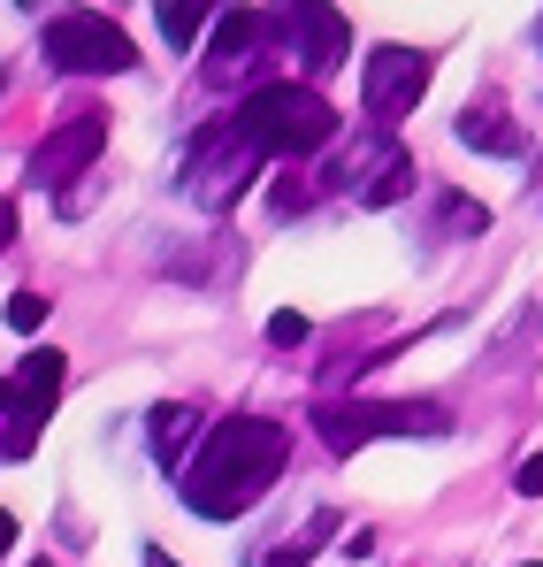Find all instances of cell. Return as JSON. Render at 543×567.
Listing matches in <instances>:
<instances>
[{
	"label": "cell",
	"instance_id": "11",
	"mask_svg": "<svg viewBox=\"0 0 543 567\" xmlns=\"http://www.w3.org/2000/svg\"><path fill=\"white\" fill-rule=\"evenodd\" d=\"M191 437H199V406H154V461L169 475L191 468Z\"/></svg>",
	"mask_w": 543,
	"mask_h": 567
},
{
	"label": "cell",
	"instance_id": "6",
	"mask_svg": "<svg viewBox=\"0 0 543 567\" xmlns=\"http://www.w3.org/2000/svg\"><path fill=\"white\" fill-rule=\"evenodd\" d=\"M429 47H367V62H361V100H367V115L375 123H406L414 115V100L429 93Z\"/></svg>",
	"mask_w": 543,
	"mask_h": 567
},
{
	"label": "cell",
	"instance_id": "9",
	"mask_svg": "<svg viewBox=\"0 0 543 567\" xmlns=\"http://www.w3.org/2000/svg\"><path fill=\"white\" fill-rule=\"evenodd\" d=\"M62 353L54 346H39V353H23V369H15V414H31V422H46V406L62 399Z\"/></svg>",
	"mask_w": 543,
	"mask_h": 567
},
{
	"label": "cell",
	"instance_id": "12",
	"mask_svg": "<svg viewBox=\"0 0 543 567\" xmlns=\"http://www.w3.org/2000/svg\"><path fill=\"white\" fill-rule=\"evenodd\" d=\"M261 54V16L253 8H238V16H222V31H215V78H230V70H246Z\"/></svg>",
	"mask_w": 543,
	"mask_h": 567
},
{
	"label": "cell",
	"instance_id": "2",
	"mask_svg": "<svg viewBox=\"0 0 543 567\" xmlns=\"http://www.w3.org/2000/svg\"><path fill=\"white\" fill-rule=\"evenodd\" d=\"M230 123L253 138L261 162H299V154H322L337 138V107L314 93V85H291V78H275L246 107H230Z\"/></svg>",
	"mask_w": 543,
	"mask_h": 567
},
{
	"label": "cell",
	"instance_id": "10",
	"mask_svg": "<svg viewBox=\"0 0 543 567\" xmlns=\"http://www.w3.org/2000/svg\"><path fill=\"white\" fill-rule=\"evenodd\" d=\"M459 146L498 154V162H521V154H529V138L513 131V115H505V107H467V115H459Z\"/></svg>",
	"mask_w": 543,
	"mask_h": 567
},
{
	"label": "cell",
	"instance_id": "23",
	"mask_svg": "<svg viewBox=\"0 0 543 567\" xmlns=\"http://www.w3.org/2000/svg\"><path fill=\"white\" fill-rule=\"evenodd\" d=\"M8 553H15V514L0 506V560H8Z\"/></svg>",
	"mask_w": 543,
	"mask_h": 567
},
{
	"label": "cell",
	"instance_id": "5",
	"mask_svg": "<svg viewBox=\"0 0 543 567\" xmlns=\"http://www.w3.org/2000/svg\"><path fill=\"white\" fill-rule=\"evenodd\" d=\"M46 62H54L62 78H107V70H130L138 47L123 39V23H107V16H92V8H70V16L46 23Z\"/></svg>",
	"mask_w": 543,
	"mask_h": 567
},
{
	"label": "cell",
	"instance_id": "27",
	"mask_svg": "<svg viewBox=\"0 0 543 567\" xmlns=\"http://www.w3.org/2000/svg\"><path fill=\"white\" fill-rule=\"evenodd\" d=\"M0 85H8V70H0Z\"/></svg>",
	"mask_w": 543,
	"mask_h": 567
},
{
	"label": "cell",
	"instance_id": "14",
	"mask_svg": "<svg viewBox=\"0 0 543 567\" xmlns=\"http://www.w3.org/2000/svg\"><path fill=\"white\" fill-rule=\"evenodd\" d=\"M406 192H414V162H406V154H398V162H390V169H375V177H367V207H390V199H406Z\"/></svg>",
	"mask_w": 543,
	"mask_h": 567
},
{
	"label": "cell",
	"instance_id": "13",
	"mask_svg": "<svg viewBox=\"0 0 543 567\" xmlns=\"http://www.w3.org/2000/svg\"><path fill=\"white\" fill-rule=\"evenodd\" d=\"M330 529H337V514L322 506V514H314L299 537H283V545H269V553H253V567H306L314 553H322V537H330Z\"/></svg>",
	"mask_w": 543,
	"mask_h": 567
},
{
	"label": "cell",
	"instance_id": "21",
	"mask_svg": "<svg viewBox=\"0 0 543 567\" xmlns=\"http://www.w3.org/2000/svg\"><path fill=\"white\" fill-rule=\"evenodd\" d=\"M275 215H299V207H306V185H299V177H275Z\"/></svg>",
	"mask_w": 543,
	"mask_h": 567
},
{
	"label": "cell",
	"instance_id": "1",
	"mask_svg": "<svg viewBox=\"0 0 543 567\" xmlns=\"http://www.w3.org/2000/svg\"><path fill=\"white\" fill-rule=\"evenodd\" d=\"M283 461H291V430L275 414H230V422H215L199 437V453L177 475V491L199 522H238V514H253L269 498Z\"/></svg>",
	"mask_w": 543,
	"mask_h": 567
},
{
	"label": "cell",
	"instance_id": "17",
	"mask_svg": "<svg viewBox=\"0 0 543 567\" xmlns=\"http://www.w3.org/2000/svg\"><path fill=\"white\" fill-rule=\"evenodd\" d=\"M31 437H39V422H31V414H8V422H0V461H23Z\"/></svg>",
	"mask_w": 543,
	"mask_h": 567
},
{
	"label": "cell",
	"instance_id": "16",
	"mask_svg": "<svg viewBox=\"0 0 543 567\" xmlns=\"http://www.w3.org/2000/svg\"><path fill=\"white\" fill-rule=\"evenodd\" d=\"M0 315H8V330H15V338H31V330L46 322V291H15Z\"/></svg>",
	"mask_w": 543,
	"mask_h": 567
},
{
	"label": "cell",
	"instance_id": "15",
	"mask_svg": "<svg viewBox=\"0 0 543 567\" xmlns=\"http://www.w3.org/2000/svg\"><path fill=\"white\" fill-rule=\"evenodd\" d=\"M199 23H207V8H191V0H161V39H169V47H191Z\"/></svg>",
	"mask_w": 543,
	"mask_h": 567
},
{
	"label": "cell",
	"instance_id": "4",
	"mask_svg": "<svg viewBox=\"0 0 543 567\" xmlns=\"http://www.w3.org/2000/svg\"><path fill=\"white\" fill-rule=\"evenodd\" d=\"M253 169H261V154H253V138L238 131V123H215L199 146H191V207H207V215H222V207H238L246 185H253Z\"/></svg>",
	"mask_w": 543,
	"mask_h": 567
},
{
	"label": "cell",
	"instance_id": "24",
	"mask_svg": "<svg viewBox=\"0 0 543 567\" xmlns=\"http://www.w3.org/2000/svg\"><path fill=\"white\" fill-rule=\"evenodd\" d=\"M0 414H15V383H0Z\"/></svg>",
	"mask_w": 543,
	"mask_h": 567
},
{
	"label": "cell",
	"instance_id": "19",
	"mask_svg": "<svg viewBox=\"0 0 543 567\" xmlns=\"http://www.w3.org/2000/svg\"><path fill=\"white\" fill-rule=\"evenodd\" d=\"M445 223H452V238H474V230H490V215H482V207H467V199H445Z\"/></svg>",
	"mask_w": 543,
	"mask_h": 567
},
{
	"label": "cell",
	"instance_id": "22",
	"mask_svg": "<svg viewBox=\"0 0 543 567\" xmlns=\"http://www.w3.org/2000/svg\"><path fill=\"white\" fill-rule=\"evenodd\" d=\"M8 238H15V199H0V254H8Z\"/></svg>",
	"mask_w": 543,
	"mask_h": 567
},
{
	"label": "cell",
	"instance_id": "18",
	"mask_svg": "<svg viewBox=\"0 0 543 567\" xmlns=\"http://www.w3.org/2000/svg\"><path fill=\"white\" fill-rule=\"evenodd\" d=\"M306 338H314V322H306V315H291V307H283V315H269V346H283V353H291V346H306Z\"/></svg>",
	"mask_w": 543,
	"mask_h": 567
},
{
	"label": "cell",
	"instance_id": "25",
	"mask_svg": "<svg viewBox=\"0 0 543 567\" xmlns=\"http://www.w3.org/2000/svg\"><path fill=\"white\" fill-rule=\"evenodd\" d=\"M146 567H177V560H169V553H154V545H146Z\"/></svg>",
	"mask_w": 543,
	"mask_h": 567
},
{
	"label": "cell",
	"instance_id": "3",
	"mask_svg": "<svg viewBox=\"0 0 543 567\" xmlns=\"http://www.w3.org/2000/svg\"><path fill=\"white\" fill-rule=\"evenodd\" d=\"M314 430L337 445V453H361L375 437H445L452 430V414L445 406H414V399H330V406H314Z\"/></svg>",
	"mask_w": 543,
	"mask_h": 567
},
{
	"label": "cell",
	"instance_id": "28",
	"mask_svg": "<svg viewBox=\"0 0 543 567\" xmlns=\"http://www.w3.org/2000/svg\"><path fill=\"white\" fill-rule=\"evenodd\" d=\"M529 567H536V560H529Z\"/></svg>",
	"mask_w": 543,
	"mask_h": 567
},
{
	"label": "cell",
	"instance_id": "7",
	"mask_svg": "<svg viewBox=\"0 0 543 567\" xmlns=\"http://www.w3.org/2000/svg\"><path fill=\"white\" fill-rule=\"evenodd\" d=\"M100 146H107V115H100V107H77L62 131H46V138L31 146V169H23V177H31L39 192H46V185H70L77 169L100 162Z\"/></svg>",
	"mask_w": 543,
	"mask_h": 567
},
{
	"label": "cell",
	"instance_id": "8",
	"mask_svg": "<svg viewBox=\"0 0 543 567\" xmlns=\"http://www.w3.org/2000/svg\"><path fill=\"white\" fill-rule=\"evenodd\" d=\"M291 39H299V62H306V78H330V70H345L353 23H345L337 8H291Z\"/></svg>",
	"mask_w": 543,
	"mask_h": 567
},
{
	"label": "cell",
	"instance_id": "20",
	"mask_svg": "<svg viewBox=\"0 0 543 567\" xmlns=\"http://www.w3.org/2000/svg\"><path fill=\"white\" fill-rule=\"evenodd\" d=\"M513 491H521V498H543V453H521V468H513Z\"/></svg>",
	"mask_w": 543,
	"mask_h": 567
},
{
	"label": "cell",
	"instance_id": "26",
	"mask_svg": "<svg viewBox=\"0 0 543 567\" xmlns=\"http://www.w3.org/2000/svg\"><path fill=\"white\" fill-rule=\"evenodd\" d=\"M536 47H543V23H536Z\"/></svg>",
	"mask_w": 543,
	"mask_h": 567
}]
</instances>
